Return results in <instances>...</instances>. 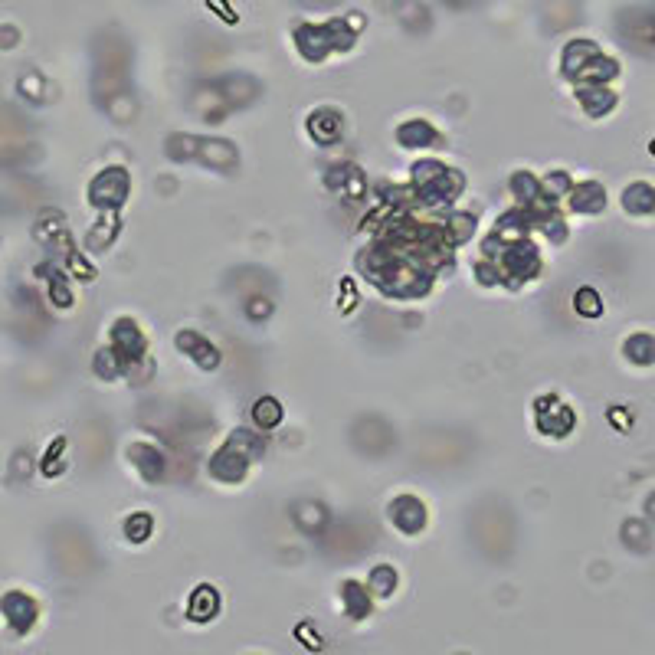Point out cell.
<instances>
[{
  "label": "cell",
  "mask_w": 655,
  "mask_h": 655,
  "mask_svg": "<svg viewBox=\"0 0 655 655\" xmlns=\"http://www.w3.org/2000/svg\"><path fill=\"white\" fill-rule=\"evenodd\" d=\"M400 138L407 141V148H419V145H426V141L433 138V131H429L423 121H413V125H407L400 131Z\"/></svg>",
  "instance_id": "obj_4"
},
{
  "label": "cell",
  "mask_w": 655,
  "mask_h": 655,
  "mask_svg": "<svg viewBox=\"0 0 655 655\" xmlns=\"http://www.w3.org/2000/svg\"><path fill=\"white\" fill-rule=\"evenodd\" d=\"M282 417V409L275 400H259L255 403V419H259V426H275Z\"/></svg>",
  "instance_id": "obj_5"
},
{
  "label": "cell",
  "mask_w": 655,
  "mask_h": 655,
  "mask_svg": "<svg viewBox=\"0 0 655 655\" xmlns=\"http://www.w3.org/2000/svg\"><path fill=\"white\" fill-rule=\"evenodd\" d=\"M194 616L197 620H210L213 616V610H216V596H213V590L210 587H200V593H197V600H194Z\"/></svg>",
  "instance_id": "obj_3"
},
{
  "label": "cell",
  "mask_w": 655,
  "mask_h": 655,
  "mask_svg": "<svg viewBox=\"0 0 655 655\" xmlns=\"http://www.w3.org/2000/svg\"><path fill=\"white\" fill-rule=\"evenodd\" d=\"M341 131V119L338 115H331L328 111V121H321V111H315V119H312V135L318 138V141H334Z\"/></svg>",
  "instance_id": "obj_2"
},
{
  "label": "cell",
  "mask_w": 655,
  "mask_h": 655,
  "mask_svg": "<svg viewBox=\"0 0 655 655\" xmlns=\"http://www.w3.org/2000/svg\"><path fill=\"white\" fill-rule=\"evenodd\" d=\"M626 207L636 213L642 210H655V190L646 187V184H636V187L626 190Z\"/></svg>",
  "instance_id": "obj_1"
},
{
  "label": "cell",
  "mask_w": 655,
  "mask_h": 655,
  "mask_svg": "<svg viewBox=\"0 0 655 655\" xmlns=\"http://www.w3.org/2000/svg\"><path fill=\"white\" fill-rule=\"evenodd\" d=\"M577 312H583V315H600V312H603V305H600L596 292H590V289H580L577 292Z\"/></svg>",
  "instance_id": "obj_6"
}]
</instances>
